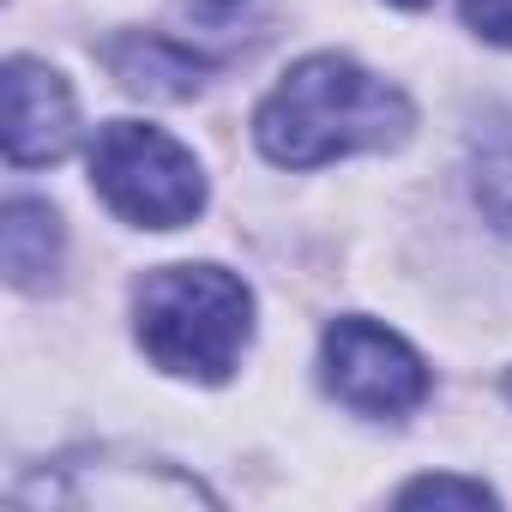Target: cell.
<instances>
[{
  "label": "cell",
  "mask_w": 512,
  "mask_h": 512,
  "mask_svg": "<svg viewBox=\"0 0 512 512\" xmlns=\"http://www.w3.org/2000/svg\"><path fill=\"white\" fill-rule=\"evenodd\" d=\"M410 133V97L350 55L296 61L253 115V139L284 169H314L350 151H386Z\"/></svg>",
  "instance_id": "1"
},
{
  "label": "cell",
  "mask_w": 512,
  "mask_h": 512,
  "mask_svg": "<svg viewBox=\"0 0 512 512\" xmlns=\"http://www.w3.org/2000/svg\"><path fill=\"white\" fill-rule=\"evenodd\" d=\"M139 344L163 374L181 380H229L247 332H253V296L223 266H163L133 296Z\"/></svg>",
  "instance_id": "2"
},
{
  "label": "cell",
  "mask_w": 512,
  "mask_h": 512,
  "mask_svg": "<svg viewBox=\"0 0 512 512\" xmlns=\"http://www.w3.org/2000/svg\"><path fill=\"white\" fill-rule=\"evenodd\" d=\"M91 187L139 229H181L205 205V175L187 145L145 121H109L91 139Z\"/></svg>",
  "instance_id": "3"
},
{
  "label": "cell",
  "mask_w": 512,
  "mask_h": 512,
  "mask_svg": "<svg viewBox=\"0 0 512 512\" xmlns=\"http://www.w3.org/2000/svg\"><path fill=\"white\" fill-rule=\"evenodd\" d=\"M320 368H326V392L338 404H350L356 416H410L428 398V368L422 356L374 326V320H332L326 344H320Z\"/></svg>",
  "instance_id": "4"
},
{
  "label": "cell",
  "mask_w": 512,
  "mask_h": 512,
  "mask_svg": "<svg viewBox=\"0 0 512 512\" xmlns=\"http://www.w3.org/2000/svg\"><path fill=\"white\" fill-rule=\"evenodd\" d=\"M79 133V109H73V91L55 67L43 61H7V157L25 169V163H55L67 157Z\"/></svg>",
  "instance_id": "5"
},
{
  "label": "cell",
  "mask_w": 512,
  "mask_h": 512,
  "mask_svg": "<svg viewBox=\"0 0 512 512\" xmlns=\"http://www.w3.org/2000/svg\"><path fill=\"white\" fill-rule=\"evenodd\" d=\"M61 266V217L43 199L7 205V278L13 290H43Z\"/></svg>",
  "instance_id": "6"
},
{
  "label": "cell",
  "mask_w": 512,
  "mask_h": 512,
  "mask_svg": "<svg viewBox=\"0 0 512 512\" xmlns=\"http://www.w3.org/2000/svg\"><path fill=\"white\" fill-rule=\"evenodd\" d=\"M109 67L139 97H187L199 85V73H205L187 49H175L163 37H127V43H115L109 49Z\"/></svg>",
  "instance_id": "7"
},
{
  "label": "cell",
  "mask_w": 512,
  "mask_h": 512,
  "mask_svg": "<svg viewBox=\"0 0 512 512\" xmlns=\"http://www.w3.org/2000/svg\"><path fill=\"white\" fill-rule=\"evenodd\" d=\"M476 205L500 235H512V127L494 133L476 157Z\"/></svg>",
  "instance_id": "8"
},
{
  "label": "cell",
  "mask_w": 512,
  "mask_h": 512,
  "mask_svg": "<svg viewBox=\"0 0 512 512\" xmlns=\"http://www.w3.org/2000/svg\"><path fill=\"white\" fill-rule=\"evenodd\" d=\"M404 506H494V488H482V482H458V476H422V482H410L404 494H398Z\"/></svg>",
  "instance_id": "9"
},
{
  "label": "cell",
  "mask_w": 512,
  "mask_h": 512,
  "mask_svg": "<svg viewBox=\"0 0 512 512\" xmlns=\"http://www.w3.org/2000/svg\"><path fill=\"white\" fill-rule=\"evenodd\" d=\"M464 25L500 49H512V0H464Z\"/></svg>",
  "instance_id": "10"
},
{
  "label": "cell",
  "mask_w": 512,
  "mask_h": 512,
  "mask_svg": "<svg viewBox=\"0 0 512 512\" xmlns=\"http://www.w3.org/2000/svg\"><path fill=\"white\" fill-rule=\"evenodd\" d=\"M398 7H428V0H398Z\"/></svg>",
  "instance_id": "11"
},
{
  "label": "cell",
  "mask_w": 512,
  "mask_h": 512,
  "mask_svg": "<svg viewBox=\"0 0 512 512\" xmlns=\"http://www.w3.org/2000/svg\"><path fill=\"white\" fill-rule=\"evenodd\" d=\"M506 392H512V380H506Z\"/></svg>",
  "instance_id": "12"
}]
</instances>
